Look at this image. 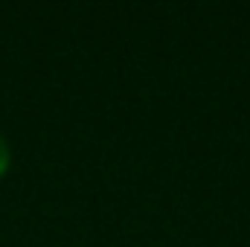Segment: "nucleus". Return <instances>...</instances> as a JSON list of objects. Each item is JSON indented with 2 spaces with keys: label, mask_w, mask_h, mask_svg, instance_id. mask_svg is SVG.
Segmentation results:
<instances>
[{
  "label": "nucleus",
  "mask_w": 250,
  "mask_h": 247,
  "mask_svg": "<svg viewBox=\"0 0 250 247\" xmlns=\"http://www.w3.org/2000/svg\"><path fill=\"white\" fill-rule=\"evenodd\" d=\"M6 166H9V143H6L3 134H0V175L6 172Z\"/></svg>",
  "instance_id": "1"
}]
</instances>
